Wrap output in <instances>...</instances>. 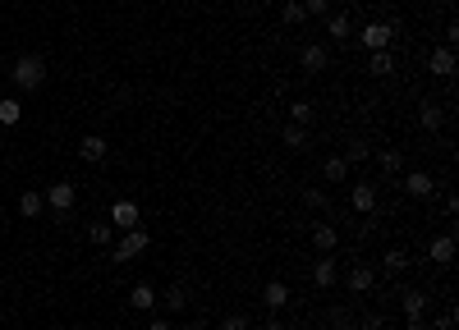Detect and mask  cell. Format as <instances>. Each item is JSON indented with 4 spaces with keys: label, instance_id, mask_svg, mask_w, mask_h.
<instances>
[{
    "label": "cell",
    "instance_id": "36",
    "mask_svg": "<svg viewBox=\"0 0 459 330\" xmlns=\"http://www.w3.org/2000/svg\"><path fill=\"white\" fill-rule=\"evenodd\" d=\"M455 326H459V317H455V312H446L441 322H436V330H455Z\"/></svg>",
    "mask_w": 459,
    "mask_h": 330
},
{
    "label": "cell",
    "instance_id": "8",
    "mask_svg": "<svg viewBox=\"0 0 459 330\" xmlns=\"http://www.w3.org/2000/svg\"><path fill=\"white\" fill-rule=\"evenodd\" d=\"M404 193H409V198H432V193H436V179L427 170H409L404 174Z\"/></svg>",
    "mask_w": 459,
    "mask_h": 330
},
{
    "label": "cell",
    "instance_id": "38",
    "mask_svg": "<svg viewBox=\"0 0 459 330\" xmlns=\"http://www.w3.org/2000/svg\"><path fill=\"white\" fill-rule=\"evenodd\" d=\"M262 330H285V322H280V317H267V322H262Z\"/></svg>",
    "mask_w": 459,
    "mask_h": 330
},
{
    "label": "cell",
    "instance_id": "22",
    "mask_svg": "<svg viewBox=\"0 0 459 330\" xmlns=\"http://www.w3.org/2000/svg\"><path fill=\"white\" fill-rule=\"evenodd\" d=\"M363 161H372V147H367V138H349V147H345V165H363Z\"/></svg>",
    "mask_w": 459,
    "mask_h": 330
},
{
    "label": "cell",
    "instance_id": "7",
    "mask_svg": "<svg viewBox=\"0 0 459 330\" xmlns=\"http://www.w3.org/2000/svg\"><path fill=\"white\" fill-rule=\"evenodd\" d=\"M106 152H111V142H106V133H87L83 142H78V157H83L87 165H96V161H106Z\"/></svg>",
    "mask_w": 459,
    "mask_h": 330
},
{
    "label": "cell",
    "instance_id": "29",
    "mask_svg": "<svg viewBox=\"0 0 459 330\" xmlns=\"http://www.w3.org/2000/svg\"><path fill=\"white\" fill-rule=\"evenodd\" d=\"M280 18H285V23H289V28H299V23H308V9H304V5H299V0H289V5H285V9H280Z\"/></svg>",
    "mask_w": 459,
    "mask_h": 330
},
{
    "label": "cell",
    "instance_id": "32",
    "mask_svg": "<svg viewBox=\"0 0 459 330\" xmlns=\"http://www.w3.org/2000/svg\"><path fill=\"white\" fill-rule=\"evenodd\" d=\"M304 202H308L312 211H326V207H331V202H326V193H321V188H308V193H304Z\"/></svg>",
    "mask_w": 459,
    "mask_h": 330
},
{
    "label": "cell",
    "instance_id": "14",
    "mask_svg": "<svg viewBox=\"0 0 459 330\" xmlns=\"http://www.w3.org/2000/svg\"><path fill=\"white\" fill-rule=\"evenodd\" d=\"M399 312H404V322L409 317H423L427 312V294L423 289H404V294H399Z\"/></svg>",
    "mask_w": 459,
    "mask_h": 330
},
{
    "label": "cell",
    "instance_id": "9",
    "mask_svg": "<svg viewBox=\"0 0 459 330\" xmlns=\"http://www.w3.org/2000/svg\"><path fill=\"white\" fill-rule=\"evenodd\" d=\"M111 225H115V229L143 225V220H138V202H111Z\"/></svg>",
    "mask_w": 459,
    "mask_h": 330
},
{
    "label": "cell",
    "instance_id": "2",
    "mask_svg": "<svg viewBox=\"0 0 459 330\" xmlns=\"http://www.w3.org/2000/svg\"><path fill=\"white\" fill-rule=\"evenodd\" d=\"M148 248H152V234L143 225H133V229H124V234L111 244V257L115 261H133V257H143Z\"/></svg>",
    "mask_w": 459,
    "mask_h": 330
},
{
    "label": "cell",
    "instance_id": "4",
    "mask_svg": "<svg viewBox=\"0 0 459 330\" xmlns=\"http://www.w3.org/2000/svg\"><path fill=\"white\" fill-rule=\"evenodd\" d=\"M395 28L399 23H367L363 33H358V42H363L367 51H386V46L395 42Z\"/></svg>",
    "mask_w": 459,
    "mask_h": 330
},
{
    "label": "cell",
    "instance_id": "31",
    "mask_svg": "<svg viewBox=\"0 0 459 330\" xmlns=\"http://www.w3.org/2000/svg\"><path fill=\"white\" fill-rule=\"evenodd\" d=\"M321 174H326L331 183H340V179H345V174H349V165H345V157H331V161H326V170H321Z\"/></svg>",
    "mask_w": 459,
    "mask_h": 330
},
{
    "label": "cell",
    "instance_id": "17",
    "mask_svg": "<svg viewBox=\"0 0 459 330\" xmlns=\"http://www.w3.org/2000/svg\"><path fill=\"white\" fill-rule=\"evenodd\" d=\"M129 303H133V312H152V307H156V289L152 285H133L129 289Z\"/></svg>",
    "mask_w": 459,
    "mask_h": 330
},
{
    "label": "cell",
    "instance_id": "21",
    "mask_svg": "<svg viewBox=\"0 0 459 330\" xmlns=\"http://www.w3.org/2000/svg\"><path fill=\"white\" fill-rule=\"evenodd\" d=\"M312 244H317V252H336V244H340L336 225H326V220H321V225L312 229Z\"/></svg>",
    "mask_w": 459,
    "mask_h": 330
},
{
    "label": "cell",
    "instance_id": "16",
    "mask_svg": "<svg viewBox=\"0 0 459 330\" xmlns=\"http://www.w3.org/2000/svg\"><path fill=\"white\" fill-rule=\"evenodd\" d=\"M23 120V101L18 96H0V129H14Z\"/></svg>",
    "mask_w": 459,
    "mask_h": 330
},
{
    "label": "cell",
    "instance_id": "18",
    "mask_svg": "<svg viewBox=\"0 0 459 330\" xmlns=\"http://www.w3.org/2000/svg\"><path fill=\"white\" fill-rule=\"evenodd\" d=\"M42 211H46V198H42V193H33V188H28L23 198H18V216H23V220L42 216Z\"/></svg>",
    "mask_w": 459,
    "mask_h": 330
},
{
    "label": "cell",
    "instance_id": "26",
    "mask_svg": "<svg viewBox=\"0 0 459 330\" xmlns=\"http://www.w3.org/2000/svg\"><path fill=\"white\" fill-rule=\"evenodd\" d=\"M161 303H165V312H184V307H189V289H184V285H170Z\"/></svg>",
    "mask_w": 459,
    "mask_h": 330
},
{
    "label": "cell",
    "instance_id": "6",
    "mask_svg": "<svg viewBox=\"0 0 459 330\" xmlns=\"http://www.w3.org/2000/svg\"><path fill=\"white\" fill-rule=\"evenodd\" d=\"M427 69H432L436 79H455V46H436V51L427 55Z\"/></svg>",
    "mask_w": 459,
    "mask_h": 330
},
{
    "label": "cell",
    "instance_id": "30",
    "mask_svg": "<svg viewBox=\"0 0 459 330\" xmlns=\"http://www.w3.org/2000/svg\"><path fill=\"white\" fill-rule=\"evenodd\" d=\"M289 124H304V129H308V124H312V101H294V106H289Z\"/></svg>",
    "mask_w": 459,
    "mask_h": 330
},
{
    "label": "cell",
    "instance_id": "33",
    "mask_svg": "<svg viewBox=\"0 0 459 330\" xmlns=\"http://www.w3.org/2000/svg\"><path fill=\"white\" fill-rule=\"evenodd\" d=\"M221 330H248V317H243V312H230L226 322H221Z\"/></svg>",
    "mask_w": 459,
    "mask_h": 330
},
{
    "label": "cell",
    "instance_id": "27",
    "mask_svg": "<svg viewBox=\"0 0 459 330\" xmlns=\"http://www.w3.org/2000/svg\"><path fill=\"white\" fill-rule=\"evenodd\" d=\"M326 33L336 37V42H345V37L354 33V23H349V14H326Z\"/></svg>",
    "mask_w": 459,
    "mask_h": 330
},
{
    "label": "cell",
    "instance_id": "23",
    "mask_svg": "<svg viewBox=\"0 0 459 330\" xmlns=\"http://www.w3.org/2000/svg\"><path fill=\"white\" fill-rule=\"evenodd\" d=\"M382 271H386V275H399V271H409V252H404V248H386Z\"/></svg>",
    "mask_w": 459,
    "mask_h": 330
},
{
    "label": "cell",
    "instance_id": "34",
    "mask_svg": "<svg viewBox=\"0 0 459 330\" xmlns=\"http://www.w3.org/2000/svg\"><path fill=\"white\" fill-rule=\"evenodd\" d=\"M382 326H386L382 312H367V317H363V330H382Z\"/></svg>",
    "mask_w": 459,
    "mask_h": 330
},
{
    "label": "cell",
    "instance_id": "20",
    "mask_svg": "<svg viewBox=\"0 0 459 330\" xmlns=\"http://www.w3.org/2000/svg\"><path fill=\"white\" fill-rule=\"evenodd\" d=\"M367 69H372L377 79H390V74H395V55L390 51H372L367 55Z\"/></svg>",
    "mask_w": 459,
    "mask_h": 330
},
{
    "label": "cell",
    "instance_id": "37",
    "mask_svg": "<svg viewBox=\"0 0 459 330\" xmlns=\"http://www.w3.org/2000/svg\"><path fill=\"white\" fill-rule=\"evenodd\" d=\"M148 330H175V322H170V317H156V322H152Z\"/></svg>",
    "mask_w": 459,
    "mask_h": 330
},
{
    "label": "cell",
    "instance_id": "13",
    "mask_svg": "<svg viewBox=\"0 0 459 330\" xmlns=\"http://www.w3.org/2000/svg\"><path fill=\"white\" fill-rule=\"evenodd\" d=\"M345 285H349V294H367V289L377 285V271H372V266H354V271L345 275Z\"/></svg>",
    "mask_w": 459,
    "mask_h": 330
},
{
    "label": "cell",
    "instance_id": "25",
    "mask_svg": "<svg viewBox=\"0 0 459 330\" xmlns=\"http://www.w3.org/2000/svg\"><path fill=\"white\" fill-rule=\"evenodd\" d=\"M441 120H446V115H441V106H436V101L418 106V124H423V129H441Z\"/></svg>",
    "mask_w": 459,
    "mask_h": 330
},
{
    "label": "cell",
    "instance_id": "10",
    "mask_svg": "<svg viewBox=\"0 0 459 330\" xmlns=\"http://www.w3.org/2000/svg\"><path fill=\"white\" fill-rule=\"evenodd\" d=\"M349 202H354V211H358V216H372V211H377V183H354Z\"/></svg>",
    "mask_w": 459,
    "mask_h": 330
},
{
    "label": "cell",
    "instance_id": "15",
    "mask_svg": "<svg viewBox=\"0 0 459 330\" xmlns=\"http://www.w3.org/2000/svg\"><path fill=\"white\" fill-rule=\"evenodd\" d=\"M262 303H267L271 312H280V307L289 303V285H285V280H271V285L262 289Z\"/></svg>",
    "mask_w": 459,
    "mask_h": 330
},
{
    "label": "cell",
    "instance_id": "24",
    "mask_svg": "<svg viewBox=\"0 0 459 330\" xmlns=\"http://www.w3.org/2000/svg\"><path fill=\"white\" fill-rule=\"evenodd\" d=\"M280 138H285L289 152H304L308 147V129H304V124H285V129H280Z\"/></svg>",
    "mask_w": 459,
    "mask_h": 330
},
{
    "label": "cell",
    "instance_id": "3",
    "mask_svg": "<svg viewBox=\"0 0 459 330\" xmlns=\"http://www.w3.org/2000/svg\"><path fill=\"white\" fill-rule=\"evenodd\" d=\"M42 198H46V211H55V216H70V211H74V183L60 179V183H51Z\"/></svg>",
    "mask_w": 459,
    "mask_h": 330
},
{
    "label": "cell",
    "instance_id": "11",
    "mask_svg": "<svg viewBox=\"0 0 459 330\" xmlns=\"http://www.w3.org/2000/svg\"><path fill=\"white\" fill-rule=\"evenodd\" d=\"M427 257H432L436 266H450V261H455V234L432 239V244H427Z\"/></svg>",
    "mask_w": 459,
    "mask_h": 330
},
{
    "label": "cell",
    "instance_id": "19",
    "mask_svg": "<svg viewBox=\"0 0 459 330\" xmlns=\"http://www.w3.org/2000/svg\"><path fill=\"white\" fill-rule=\"evenodd\" d=\"M87 239H92L96 248H111L115 244V225L111 220H92V225H87Z\"/></svg>",
    "mask_w": 459,
    "mask_h": 330
},
{
    "label": "cell",
    "instance_id": "12",
    "mask_svg": "<svg viewBox=\"0 0 459 330\" xmlns=\"http://www.w3.org/2000/svg\"><path fill=\"white\" fill-rule=\"evenodd\" d=\"M326 60H331V55L321 51L317 42H308L304 51H299V64H304V74H321V69H326Z\"/></svg>",
    "mask_w": 459,
    "mask_h": 330
},
{
    "label": "cell",
    "instance_id": "40",
    "mask_svg": "<svg viewBox=\"0 0 459 330\" xmlns=\"http://www.w3.org/2000/svg\"><path fill=\"white\" fill-rule=\"evenodd\" d=\"M340 330H363V326H354V322H349V326H340Z\"/></svg>",
    "mask_w": 459,
    "mask_h": 330
},
{
    "label": "cell",
    "instance_id": "5",
    "mask_svg": "<svg viewBox=\"0 0 459 330\" xmlns=\"http://www.w3.org/2000/svg\"><path fill=\"white\" fill-rule=\"evenodd\" d=\"M336 280H340L336 257H331V252H317V261H312V285H317V289H331Z\"/></svg>",
    "mask_w": 459,
    "mask_h": 330
},
{
    "label": "cell",
    "instance_id": "1",
    "mask_svg": "<svg viewBox=\"0 0 459 330\" xmlns=\"http://www.w3.org/2000/svg\"><path fill=\"white\" fill-rule=\"evenodd\" d=\"M9 83H14V92H42L46 60H42V55H18V60L9 64Z\"/></svg>",
    "mask_w": 459,
    "mask_h": 330
},
{
    "label": "cell",
    "instance_id": "35",
    "mask_svg": "<svg viewBox=\"0 0 459 330\" xmlns=\"http://www.w3.org/2000/svg\"><path fill=\"white\" fill-rule=\"evenodd\" d=\"M299 5L308 9V18H312V14H326V0H299Z\"/></svg>",
    "mask_w": 459,
    "mask_h": 330
},
{
    "label": "cell",
    "instance_id": "39",
    "mask_svg": "<svg viewBox=\"0 0 459 330\" xmlns=\"http://www.w3.org/2000/svg\"><path fill=\"white\" fill-rule=\"evenodd\" d=\"M409 330H427V322L423 317H409Z\"/></svg>",
    "mask_w": 459,
    "mask_h": 330
},
{
    "label": "cell",
    "instance_id": "28",
    "mask_svg": "<svg viewBox=\"0 0 459 330\" xmlns=\"http://www.w3.org/2000/svg\"><path fill=\"white\" fill-rule=\"evenodd\" d=\"M377 165H382V174H386V179H395V174H399V165H404V157H399V152H382V157H377Z\"/></svg>",
    "mask_w": 459,
    "mask_h": 330
}]
</instances>
